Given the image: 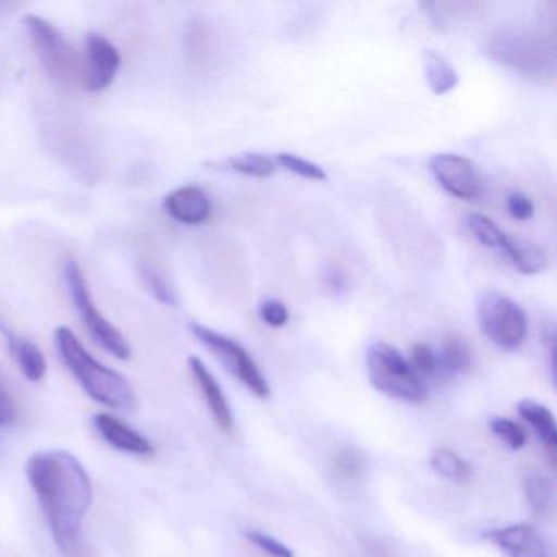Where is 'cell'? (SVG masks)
I'll list each match as a JSON object with an SVG mask.
<instances>
[{"mask_svg": "<svg viewBox=\"0 0 557 557\" xmlns=\"http://www.w3.org/2000/svg\"><path fill=\"white\" fill-rule=\"evenodd\" d=\"M24 25L30 35L40 63L51 79L64 87H73L79 79L81 67L76 51L50 22L38 15H25Z\"/></svg>", "mask_w": 557, "mask_h": 557, "instance_id": "cell-5", "label": "cell"}, {"mask_svg": "<svg viewBox=\"0 0 557 557\" xmlns=\"http://www.w3.org/2000/svg\"><path fill=\"white\" fill-rule=\"evenodd\" d=\"M430 466L436 474L448 481H466L471 475V466L453 449L438 448L430 456Z\"/></svg>", "mask_w": 557, "mask_h": 557, "instance_id": "cell-21", "label": "cell"}, {"mask_svg": "<svg viewBox=\"0 0 557 557\" xmlns=\"http://www.w3.org/2000/svg\"><path fill=\"white\" fill-rule=\"evenodd\" d=\"M543 37L533 34H504L491 40L492 57L507 67L531 77L546 76L547 67L554 73V50H547Z\"/></svg>", "mask_w": 557, "mask_h": 557, "instance_id": "cell-8", "label": "cell"}, {"mask_svg": "<svg viewBox=\"0 0 557 557\" xmlns=\"http://www.w3.org/2000/svg\"><path fill=\"white\" fill-rule=\"evenodd\" d=\"M27 478L58 547L73 554L79 546L84 517L92 505V482L83 462L63 449L38 451L27 461Z\"/></svg>", "mask_w": 557, "mask_h": 557, "instance_id": "cell-1", "label": "cell"}, {"mask_svg": "<svg viewBox=\"0 0 557 557\" xmlns=\"http://www.w3.org/2000/svg\"><path fill=\"white\" fill-rule=\"evenodd\" d=\"M259 312L262 321L265 322L267 325H270V327L280 329L288 324V308H286L282 301H278V299H265V301L260 305Z\"/></svg>", "mask_w": 557, "mask_h": 557, "instance_id": "cell-30", "label": "cell"}, {"mask_svg": "<svg viewBox=\"0 0 557 557\" xmlns=\"http://www.w3.org/2000/svg\"><path fill=\"white\" fill-rule=\"evenodd\" d=\"M139 275H141L143 282H145L151 295L154 296L159 302L168 306L177 305V296H175L174 289L169 285L164 275L158 272V269L148 265V263H143V265L139 267Z\"/></svg>", "mask_w": 557, "mask_h": 557, "instance_id": "cell-24", "label": "cell"}, {"mask_svg": "<svg viewBox=\"0 0 557 557\" xmlns=\"http://www.w3.org/2000/svg\"><path fill=\"white\" fill-rule=\"evenodd\" d=\"M518 413L521 419L534 430L540 442L549 449L550 453H556L557 448V425L553 412L543 404L536 403L533 399L521 400L517 406Z\"/></svg>", "mask_w": 557, "mask_h": 557, "instance_id": "cell-17", "label": "cell"}, {"mask_svg": "<svg viewBox=\"0 0 557 557\" xmlns=\"http://www.w3.org/2000/svg\"><path fill=\"white\" fill-rule=\"evenodd\" d=\"M505 557H553L549 546L531 524L497 528L485 533Z\"/></svg>", "mask_w": 557, "mask_h": 557, "instance_id": "cell-11", "label": "cell"}, {"mask_svg": "<svg viewBox=\"0 0 557 557\" xmlns=\"http://www.w3.org/2000/svg\"><path fill=\"white\" fill-rule=\"evenodd\" d=\"M122 66V57L109 38L99 34L87 37L86 87L90 92H100L115 81Z\"/></svg>", "mask_w": 557, "mask_h": 557, "instance_id": "cell-10", "label": "cell"}, {"mask_svg": "<svg viewBox=\"0 0 557 557\" xmlns=\"http://www.w3.org/2000/svg\"><path fill=\"white\" fill-rule=\"evenodd\" d=\"M367 371L374 389L384 396L409 404L426 399V389L409 361L387 344L371 345L367 351Z\"/></svg>", "mask_w": 557, "mask_h": 557, "instance_id": "cell-3", "label": "cell"}, {"mask_svg": "<svg viewBox=\"0 0 557 557\" xmlns=\"http://www.w3.org/2000/svg\"><path fill=\"white\" fill-rule=\"evenodd\" d=\"M54 344L67 370L96 403L113 410L133 409L136 396L128 380L96 360L71 329H57Z\"/></svg>", "mask_w": 557, "mask_h": 557, "instance_id": "cell-2", "label": "cell"}, {"mask_svg": "<svg viewBox=\"0 0 557 557\" xmlns=\"http://www.w3.org/2000/svg\"><path fill=\"white\" fill-rule=\"evenodd\" d=\"M64 275H66L67 289H70L74 306H76L77 312L83 318L84 324H86L87 331L92 335L94 341L119 360H129L132 347H129L128 341L115 325L110 324L100 314L99 309L94 305L86 276H84L79 263L76 260H67Z\"/></svg>", "mask_w": 557, "mask_h": 557, "instance_id": "cell-4", "label": "cell"}, {"mask_svg": "<svg viewBox=\"0 0 557 557\" xmlns=\"http://www.w3.org/2000/svg\"><path fill=\"white\" fill-rule=\"evenodd\" d=\"M500 250L510 260L511 265L524 275L543 272L547 267V256L540 246L523 237L505 236Z\"/></svg>", "mask_w": 557, "mask_h": 557, "instance_id": "cell-16", "label": "cell"}, {"mask_svg": "<svg viewBox=\"0 0 557 557\" xmlns=\"http://www.w3.org/2000/svg\"><path fill=\"white\" fill-rule=\"evenodd\" d=\"M191 334L208 348L213 351L214 357L223 363V367L236 376L247 389L252 391L256 396H270V386L265 376L260 371L259 364L256 363L249 351L227 335L213 331L207 325L191 324Z\"/></svg>", "mask_w": 557, "mask_h": 557, "instance_id": "cell-7", "label": "cell"}, {"mask_svg": "<svg viewBox=\"0 0 557 557\" xmlns=\"http://www.w3.org/2000/svg\"><path fill=\"white\" fill-rule=\"evenodd\" d=\"M468 227L472 236L488 249H500L507 234L484 214L472 213L468 216Z\"/></svg>", "mask_w": 557, "mask_h": 557, "instance_id": "cell-23", "label": "cell"}, {"mask_svg": "<svg viewBox=\"0 0 557 557\" xmlns=\"http://www.w3.org/2000/svg\"><path fill=\"white\" fill-rule=\"evenodd\" d=\"M188 367H190L191 374H194L195 381L200 387L201 396L205 397V403H207L214 422L224 432H230L234 423L233 412H231L230 404H227L226 396H224L216 377L211 374L207 364L198 357L188 358Z\"/></svg>", "mask_w": 557, "mask_h": 557, "instance_id": "cell-14", "label": "cell"}, {"mask_svg": "<svg viewBox=\"0 0 557 557\" xmlns=\"http://www.w3.org/2000/svg\"><path fill=\"white\" fill-rule=\"evenodd\" d=\"M0 331L4 332L8 341L9 350L12 357L17 361L24 376L32 383H38L47 374L48 364L44 351L27 338L18 337L14 332L8 331L4 325H0Z\"/></svg>", "mask_w": 557, "mask_h": 557, "instance_id": "cell-15", "label": "cell"}, {"mask_svg": "<svg viewBox=\"0 0 557 557\" xmlns=\"http://www.w3.org/2000/svg\"><path fill=\"white\" fill-rule=\"evenodd\" d=\"M275 162L282 165L286 171L292 174L299 175V177L308 178V181L325 182L327 181V174L324 169L319 168L314 162L306 161L301 156L289 154V152H282L276 156Z\"/></svg>", "mask_w": 557, "mask_h": 557, "instance_id": "cell-25", "label": "cell"}, {"mask_svg": "<svg viewBox=\"0 0 557 557\" xmlns=\"http://www.w3.org/2000/svg\"><path fill=\"white\" fill-rule=\"evenodd\" d=\"M334 468L344 479H360L364 471V458L357 449H342L335 455Z\"/></svg>", "mask_w": 557, "mask_h": 557, "instance_id": "cell-28", "label": "cell"}, {"mask_svg": "<svg viewBox=\"0 0 557 557\" xmlns=\"http://www.w3.org/2000/svg\"><path fill=\"white\" fill-rule=\"evenodd\" d=\"M491 430L508 449L518 451L523 448L527 443V433L513 420L505 419V417H495L491 420Z\"/></svg>", "mask_w": 557, "mask_h": 557, "instance_id": "cell-26", "label": "cell"}, {"mask_svg": "<svg viewBox=\"0 0 557 557\" xmlns=\"http://www.w3.org/2000/svg\"><path fill=\"white\" fill-rule=\"evenodd\" d=\"M17 416L14 400L5 387L4 377L0 374V425H11Z\"/></svg>", "mask_w": 557, "mask_h": 557, "instance_id": "cell-32", "label": "cell"}, {"mask_svg": "<svg viewBox=\"0 0 557 557\" xmlns=\"http://www.w3.org/2000/svg\"><path fill=\"white\" fill-rule=\"evenodd\" d=\"M94 426L100 436L119 451L135 456L154 455V445L149 442V438L112 413H97L94 417Z\"/></svg>", "mask_w": 557, "mask_h": 557, "instance_id": "cell-12", "label": "cell"}, {"mask_svg": "<svg viewBox=\"0 0 557 557\" xmlns=\"http://www.w3.org/2000/svg\"><path fill=\"white\" fill-rule=\"evenodd\" d=\"M442 363L449 373L466 374L472 367V351L468 341L458 332H449L443 342Z\"/></svg>", "mask_w": 557, "mask_h": 557, "instance_id": "cell-20", "label": "cell"}, {"mask_svg": "<svg viewBox=\"0 0 557 557\" xmlns=\"http://www.w3.org/2000/svg\"><path fill=\"white\" fill-rule=\"evenodd\" d=\"M524 498L536 515H547L554 504V484L541 472H530L523 479Z\"/></svg>", "mask_w": 557, "mask_h": 557, "instance_id": "cell-19", "label": "cell"}, {"mask_svg": "<svg viewBox=\"0 0 557 557\" xmlns=\"http://www.w3.org/2000/svg\"><path fill=\"white\" fill-rule=\"evenodd\" d=\"M507 210L513 220L527 221L533 216L534 205L527 195L515 191L507 197Z\"/></svg>", "mask_w": 557, "mask_h": 557, "instance_id": "cell-31", "label": "cell"}, {"mask_svg": "<svg viewBox=\"0 0 557 557\" xmlns=\"http://www.w3.org/2000/svg\"><path fill=\"white\" fill-rule=\"evenodd\" d=\"M478 319L485 337L502 350H517L528 334L527 314L507 296L487 292L478 305Z\"/></svg>", "mask_w": 557, "mask_h": 557, "instance_id": "cell-6", "label": "cell"}, {"mask_svg": "<svg viewBox=\"0 0 557 557\" xmlns=\"http://www.w3.org/2000/svg\"><path fill=\"white\" fill-rule=\"evenodd\" d=\"M227 164L237 174L257 178L270 177L276 171L275 159L267 154H260V152H246V154L234 156Z\"/></svg>", "mask_w": 557, "mask_h": 557, "instance_id": "cell-22", "label": "cell"}, {"mask_svg": "<svg viewBox=\"0 0 557 557\" xmlns=\"http://www.w3.org/2000/svg\"><path fill=\"white\" fill-rule=\"evenodd\" d=\"M164 208L172 220L188 226L205 223L211 214L210 198L205 190L195 185H187L169 194Z\"/></svg>", "mask_w": 557, "mask_h": 557, "instance_id": "cell-13", "label": "cell"}, {"mask_svg": "<svg viewBox=\"0 0 557 557\" xmlns=\"http://www.w3.org/2000/svg\"><path fill=\"white\" fill-rule=\"evenodd\" d=\"M426 83L435 96H446L458 87L459 76L453 64L436 51L423 53Z\"/></svg>", "mask_w": 557, "mask_h": 557, "instance_id": "cell-18", "label": "cell"}, {"mask_svg": "<svg viewBox=\"0 0 557 557\" xmlns=\"http://www.w3.org/2000/svg\"><path fill=\"white\" fill-rule=\"evenodd\" d=\"M324 285L332 295H342L347 289V283H345V276L338 272L335 267H329L324 273Z\"/></svg>", "mask_w": 557, "mask_h": 557, "instance_id": "cell-33", "label": "cell"}, {"mask_svg": "<svg viewBox=\"0 0 557 557\" xmlns=\"http://www.w3.org/2000/svg\"><path fill=\"white\" fill-rule=\"evenodd\" d=\"M410 367L417 374L433 377L438 374L440 358L426 344H416L410 348Z\"/></svg>", "mask_w": 557, "mask_h": 557, "instance_id": "cell-27", "label": "cell"}, {"mask_svg": "<svg viewBox=\"0 0 557 557\" xmlns=\"http://www.w3.org/2000/svg\"><path fill=\"white\" fill-rule=\"evenodd\" d=\"M247 540L250 543L256 544L257 547L263 550V553L269 554L272 557H295L293 550L289 549L288 546L282 543V541L275 540L273 536H269V534L260 533V531H247L246 533Z\"/></svg>", "mask_w": 557, "mask_h": 557, "instance_id": "cell-29", "label": "cell"}, {"mask_svg": "<svg viewBox=\"0 0 557 557\" xmlns=\"http://www.w3.org/2000/svg\"><path fill=\"white\" fill-rule=\"evenodd\" d=\"M430 172L453 197L475 201L481 195V177L469 159L458 154H436L430 159Z\"/></svg>", "mask_w": 557, "mask_h": 557, "instance_id": "cell-9", "label": "cell"}]
</instances>
